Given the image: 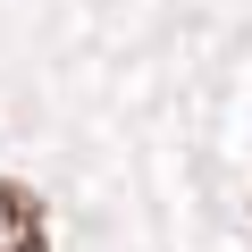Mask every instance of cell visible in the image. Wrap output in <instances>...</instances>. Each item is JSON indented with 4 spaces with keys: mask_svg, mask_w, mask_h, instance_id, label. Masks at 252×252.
<instances>
[{
    "mask_svg": "<svg viewBox=\"0 0 252 252\" xmlns=\"http://www.w3.org/2000/svg\"><path fill=\"white\" fill-rule=\"evenodd\" d=\"M0 252H51V219H42V193L0 177Z\"/></svg>",
    "mask_w": 252,
    "mask_h": 252,
    "instance_id": "obj_1",
    "label": "cell"
}]
</instances>
